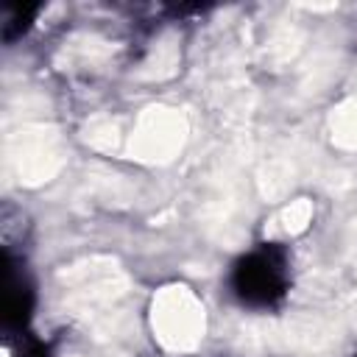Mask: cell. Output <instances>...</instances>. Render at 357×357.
I'll return each instance as SVG.
<instances>
[{
    "label": "cell",
    "mask_w": 357,
    "mask_h": 357,
    "mask_svg": "<svg viewBox=\"0 0 357 357\" xmlns=\"http://www.w3.org/2000/svg\"><path fill=\"white\" fill-rule=\"evenodd\" d=\"M354 357H357V354H354Z\"/></svg>",
    "instance_id": "cell-5"
},
{
    "label": "cell",
    "mask_w": 357,
    "mask_h": 357,
    "mask_svg": "<svg viewBox=\"0 0 357 357\" xmlns=\"http://www.w3.org/2000/svg\"><path fill=\"white\" fill-rule=\"evenodd\" d=\"M33 14H36V6H3V20H0L3 39L6 42H14L31 25Z\"/></svg>",
    "instance_id": "cell-3"
},
{
    "label": "cell",
    "mask_w": 357,
    "mask_h": 357,
    "mask_svg": "<svg viewBox=\"0 0 357 357\" xmlns=\"http://www.w3.org/2000/svg\"><path fill=\"white\" fill-rule=\"evenodd\" d=\"M231 293L243 307L271 310L290 290V257L276 243H262L231 268Z\"/></svg>",
    "instance_id": "cell-1"
},
{
    "label": "cell",
    "mask_w": 357,
    "mask_h": 357,
    "mask_svg": "<svg viewBox=\"0 0 357 357\" xmlns=\"http://www.w3.org/2000/svg\"><path fill=\"white\" fill-rule=\"evenodd\" d=\"M14 354H17V357H53L50 349H47L42 340L31 337L28 332H20V335H17V351H14Z\"/></svg>",
    "instance_id": "cell-4"
},
{
    "label": "cell",
    "mask_w": 357,
    "mask_h": 357,
    "mask_svg": "<svg viewBox=\"0 0 357 357\" xmlns=\"http://www.w3.org/2000/svg\"><path fill=\"white\" fill-rule=\"evenodd\" d=\"M33 307V290L22 268L14 265L11 254L6 251V329L8 332H25V324L31 318Z\"/></svg>",
    "instance_id": "cell-2"
}]
</instances>
